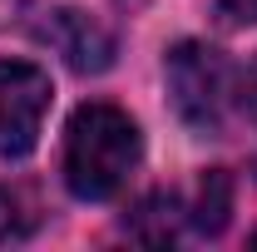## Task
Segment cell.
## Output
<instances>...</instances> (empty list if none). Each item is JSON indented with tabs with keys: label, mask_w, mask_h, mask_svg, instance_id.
<instances>
[{
	"label": "cell",
	"mask_w": 257,
	"mask_h": 252,
	"mask_svg": "<svg viewBox=\"0 0 257 252\" xmlns=\"http://www.w3.org/2000/svg\"><path fill=\"white\" fill-rule=\"evenodd\" d=\"M139 163V129L114 104H84L64 129V183L74 198L99 203L128 183Z\"/></svg>",
	"instance_id": "cell-1"
},
{
	"label": "cell",
	"mask_w": 257,
	"mask_h": 252,
	"mask_svg": "<svg viewBox=\"0 0 257 252\" xmlns=\"http://www.w3.org/2000/svg\"><path fill=\"white\" fill-rule=\"evenodd\" d=\"M168 94H173V109L178 119L198 134H218L227 124V109H232V64H227L223 50L203 45V40H183L168 50Z\"/></svg>",
	"instance_id": "cell-2"
},
{
	"label": "cell",
	"mask_w": 257,
	"mask_h": 252,
	"mask_svg": "<svg viewBox=\"0 0 257 252\" xmlns=\"http://www.w3.org/2000/svg\"><path fill=\"white\" fill-rule=\"evenodd\" d=\"M45 114H50V74L20 60H0V158L30 154Z\"/></svg>",
	"instance_id": "cell-3"
},
{
	"label": "cell",
	"mask_w": 257,
	"mask_h": 252,
	"mask_svg": "<svg viewBox=\"0 0 257 252\" xmlns=\"http://www.w3.org/2000/svg\"><path fill=\"white\" fill-rule=\"evenodd\" d=\"M40 35H45L64 55V64L79 69V74H99V69H109V60H114V35L104 30L99 20H89L84 10H55Z\"/></svg>",
	"instance_id": "cell-4"
},
{
	"label": "cell",
	"mask_w": 257,
	"mask_h": 252,
	"mask_svg": "<svg viewBox=\"0 0 257 252\" xmlns=\"http://www.w3.org/2000/svg\"><path fill=\"white\" fill-rule=\"evenodd\" d=\"M227 208H232V188H227L223 173H208L203 178V198H198V208H193V222L203 227V232H218L227 222Z\"/></svg>",
	"instance_id": "cell-5"
},
{
	"label": "cell",
	"mask_w": 257,
	"mask_h": 252,
	"mask_svg": "<svg viewBox=\"0 0 257 252\" xmlns=\"http://www.w3.org/2000/svg\"><path fill=\"white\" fill-rule=\"evenodd\" d=\"M30 227H35V213L25 208V198L10 193V188H0V247H5V242H20Z\"/></svg>",
	"instance_id": "cell-6"
},
{
	"label": "cell",
	"mask_w": 257,
	"mask_h": 252,
	"mask_svg": "<svg viewBox=\"0 0 257 252\" xmlns=\"http://www.w3.org/2000/svg\"><path fill=\"white\" fill-rule=\"evenodd\" d=\"M218 15L227 25H257V0H218Z\"/></svg>",
	"instance_id": "cell-7"
},
{
	"label": "cell",
	"mask_w": 257,
	"mask_h": 252,
	"mask_svg": "<svg viewBox=\"0 0 257 252\" xmlns=\"http://www.w3.org/2000/svg\"><path fill=\"white\" fill-rule=\"evenodd\" d=\"M247 99H252V114H257V64H252V79H247Z\"/></svg>",
	"instance_id": "cell-8"
}]
</instances>
